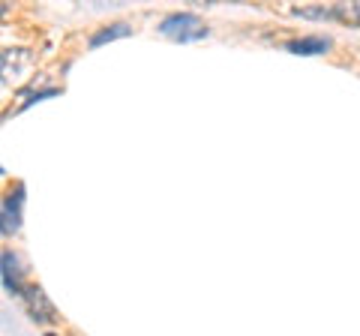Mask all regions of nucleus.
Segmentation results:
<instances>
[{"label": "nucleus", "mask_w": 360, "mask_h": 336, "mask_svg": "<svg viewBox=\"0 0 360 336\" xmlns=\"http://www.w3.org/2000/svg\"><path fill=\"white\" fill-rule=\"evenodd\" d=\"M330 13L336 21H342V25L360 27V0H352V4H333Z\"/></svg>", "instance_id": "5"}, {"label": "nucleus", "mask_w": 360, "mask_h": 336, "mask_svg": "<svg viewBox=\"0 0 360 336\" xmlns=\"http://www.w3.org/2000/svg\"><path fill=\"white\" fill-rule=\"evenodd\" d=\"M132 33V27L129 25H123V21H117V25H111V27H105V30H99V33H94L90 37V46H105V42H115V39H123V37H129Z\"/></svg>", "instance_id": "7"}, {"label": "nucleus", "mask_w": 360, "mask_h": 336, "mask_svg": "<svg viewBox=\"0 0 360 336\" xmlns=\"http://www.w3.org/2000/svg\"><path fill=\"white\" fill-rule=\"evenodd\" d=\"M25 300H27V309H30V316L33 321H42V324H49L54 321L58 316H54V306H51V300L45 297V291L39 285H30L25 288Z\"/></svg>", "instance_id": "2"}, {"label": "nucleus", "mask_w": 360, "mask_h": 336, "mask_svg": "<svg viewBox=\"0 0 360 336\" xmlns=\"http://www.w3.org/2000/svg\"><path fill=\"white\" fill-rule=\"evenodd\" d=\"M291 13L300 15V18H333V13L324 6H303V9H291Z\"/></svg>", "instance_id": "9"}, {"label": "nucleus", "mask_w": 360, "mask_h": 336, "mask_svg": "<svg viewBox=\"0 0 360 336\" xmlns=\"http://www.w3.org/2000/svg\"><path fill=\"white\" fill-rule=\"evenodd\" d=\"M30 51L27 49H6L4 58H0V63H4V78H13L18 75L21 66H30Z\"/></svg>", "instance_id": "3"}, {"label": "nucleus", "mask_w": 360, "mask_h": 336, "mask_svg": "<svg viewBox=\"0 0 360 336\" xmlns=\"http://www.w3.org/2000/svg\"><path fill=\"white\" fill-rule=\"evenodd\" d=\"M160 33L168 39H174V42H195V39L207 37V27H205V21L193 13H172V15L162 18Z\"/></svg>", "instance_id": "1"}, {"label": "nucleus", "mask_w": 360, "mask_h": 336, "mask_svg": "<svg viewBox=\"0 0 360 336\" xmlns=\"http://www.w3.org/2000/svg\"><path fill=\"white\" fill-rule=\"evenodd\" d=\"M18 205H21V189L4 198V234H13L18 228Z\"/></svg>", "instance_id": "6"}, {"label": "nucleus", "mask_w": 360, "mask_h": 336, "mask_svg": "<svg viewBox=\"0 0 360 336\" xmlns=\"http://www.w3.org/2000/svg\"><path fill=\"white\" fill-rule=\"evenodd\" d=\"M285 49L295 51V54H324L330 49V39L328 37H303V39L288 42Z\"/></svg>", "instance_id": "4"}, {"label": "nucleus", "mask_w": 360, "mask_h": 336, "mask_svg": "<svg viewBox=\"0 0 360 336\" xmlns=\"http://www.w3.org/2000/svg\"><path fill=\"white\" fill-rule=\"evenodd\" d=\"M4 285L9 295H18V279H15V255L4 252Z\"/></svg>", "instance_id": "8"}]
</instances>
